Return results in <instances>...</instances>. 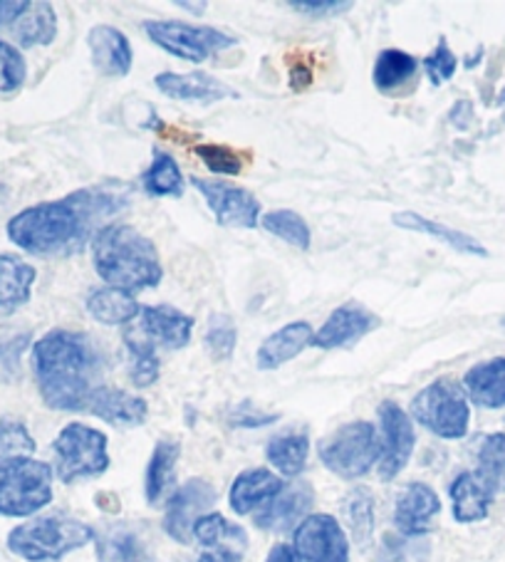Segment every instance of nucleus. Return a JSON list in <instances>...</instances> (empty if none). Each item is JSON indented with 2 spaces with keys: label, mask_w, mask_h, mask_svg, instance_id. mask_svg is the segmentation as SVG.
I'll use <instances>...</instances> for the list:
<instances>
[{
  "label": "nucleus",
  "mask_w": 505,
  "mask_h": 562,
  "mask_svg": "<svg viewBox=\"0 0 505 562\" xmlns=\"http://www.w3.org/2000/svg\"><path fill=\"white\" fill-rule=\"evenodd\" d=\"M124 209L120 193L80 189L57 201L27 206L8 221V238L25 254L41 258H67L80 254L90 238Z\"/></svg>",
  "instance_id": "obj_1"
},
{
  "label": "nucleus",
  "mask_w": 505,
  "mask_h": 562,
  "mask_svg": "<svg viewBox=\"0 0 505 562\" xmlns=\"http://www.w3.org/2000/svg\"><path fill=\"white\" fill-rule=\"evenodd\" d=\"M33 374L45 406L55 412H87L100 384V357L90 337L50 329L33 345Z\"/></svg>",
  "instance_id": "obj_2"
},
{
  "label": "nucleus",
  "mask_w": 505,
  "mask_h": 562,
  "mask_svg": "<svg viewBox=\"0 0 505 562\" xmlns=\"http://www.w3.org/2000/svg\"><path fill=\"white\" fill-rule=\"evenodd\" d=\"M92 266L106 288L142 293L157 288L164 278L154 240L126 223H106L92 238Z\"/></svg>",
  "instance_id": "obj_3"
},
{
  "label": "nucleus",
  "mask_w": 505,
  "mask_h": 562,
  "mask_svg": "<svg viewBox=\"0 0 505 562\" xmlns=\"http://www.w3.org/2000/svg\"><path fill=\"white\" fill-rule=\"evenodd\" d=\"M92 540V526L65 513H53L15 526L8 532V550L25 562H60Z\"/></svg>",
  "instance_id": "obj_4"
},
{
  "label": "nucleus",
  "mask_w": 505,
  "mask_h": 562,
  "mask_svg": "<svg viewBox=\"0 0 505 562\" xmlns=\"http://www.w3.org/2000/svg\"><path fill=\"white\" fill-rule=\"evenodd\" d=\"M50 463L33 457L0 461V516L27 518L53 503Z\"/></svg>",
  "instance_id": "obj_5"
},
{
  "label": "nucleus",
  "mask_w": 505,
  "mask_h": 562,
  "mask_svg": "<svg viewBox=\"0 0 505 562\" xmlns=\"http://www.w3.org/2000/svg\"><path fill=\"white\" fill-rule=\"evenodd\" d=\"M317 457L335 476L357 481L382 459V439L369 422H349L317 443Z\"/></svg>",
  "instance_id": "obj_6"
},
{
  "label": "nucleus",
  "mask_w": 505,
  "mask_h": 562,
  "mask_svg": "<svg viewBox=\"0 0 505 562\" xmlns=\"http://www.w3.org/2000/svg\"><path fill=\"white\" fill-rule=\"evenodd\" d=\"M409 416L439 439H463L471 426L469 396L459 382L441 376L414 396Z\"/></svg>",
  "instance_id": "obj_7"
},
{
  "label": "nucleus",
  "mask_w": 505,
  "mask_h": 562,
  "mask_svg": "<svg viewBox=\"0 0 505 562\" xmlns=\"http://www.w3.org/2000/svg\"><path fill=\"white\" fill-rule=\"evenodd\" d=\"M55 476L63 483L97 479L110 469L106 436L82 422L67 424L53 441Z\"/></svg>",
  "instance_id": "obj_8"
},
{
  "label": "nucleus",
  "mask_w": 505,
  "mask_h": 562,
  "mask_svg": "<svg viewBox=\"0 0 505 562\" xmlns=\"http://www.w3.org/2000/svg\"><path fill=\"white\" fill-rule=\"evenodd\" d=\"M144 33L149 41L179 60L206 63L211 55H218L238 45V37L218 31V27L191 25L183 21H144Z\"/></svg>",
  "instance_id": "obj_9"
},
{
  "label": "nucleus",
  "mask_w": 505,
  "mask_h": 562,
  "mask_svg": "<svg viewBox=\"0 0 505 562\" xmlns=\"http://www.w3.org/2000/svg\"><path fill=\"white\" fill-rule=\"evenodd\" d=\"M191 183L201 193L203 201L209 203L218 226L250 231L260 223V211H263V206H260V201L252 191L233 187V183L226 181L201 177H193Z\"/></svg>",
  "instance_id": "obj_10"
},
{
  "label": "nucleus",
  "mask_w": 505,
  "mask_h": 562,
  "mask_svg": "<svg viewBox=\"0 0 505 562\" xmlns=\"http://www.w3.org/2000/svg\"><path fill=\"white\" fill-rule=\"evenodd\" d=\"M290 548L298 562H349L347 532L327 513H313L300 522Z\"/></svg>",
  "instance_id": "obj_11"
},
{
  "label": "nucleus",
  "mask_w": 505,
  "mask_h": 562,
  "mask_svg": "<svg viewBox=\"0 0 505 562\" xmlns=\"http://www.w3.org/2000/svg\"><path fill=\"white\" fill-rule=\"evenodd\" d=\"M379 439H382V459H379V479L394 481L412 461L414 446H416V431L412 416L406 414L396 402H382L379 404Z\"/></svg>",
  "instance_id": "obj_12"
},
{
  "label": "nucleus",
  "mask_w": 505,
  "mask_h": 562,
  "mask_svg": "<svg viewBox=\"0 0 505 562\" xmlns=\"http://www.w3.org/2000/svg\"><path fill=\"white\" fill-rule=\"evenodd\" d=\"M216 503V488L203 479H191L181 488L171 493L167 516H164V530L171 540L189 546L193 542V526L201 516L211 513Z\"/></svg>",
  "instance_id": "obj_13"
},
{
  "label": "nucleus",
  "mask_w": 505,
  "mask_h": 562,
  "mask_svg": "<svg viewBox=\"0 0 505 562\" xmlns=\"http://www.w3.org/2000/svg\"><path fill=\"white\" fill-rule=\"evenodd\" d=\"M130 333L152 347L183 350L191 342L193 317L171 305H144L137 329Z\"/></svg>",
  "instance_id": "obj_14"
},
{
  "label": "nucleus",
  "mask_w": 505,
  "mask_h": 562,
  "mask_svg": "<svg viewBox=\"0 0 505 562\" xmlns=\"http://www.w3.org/2000/svg\"><path fill=\"white\" fill-rule=\"evenodd\" d=\"M379 325V319L357 303H347L333 310L323 327L313 335L315 350H339V347H349L362 340L364 335L372 333Z\"/></svg>",
  "instance_id": "obj_15"
},
{
  "label": "nucleus",
  "mask_w": 505,
  "mask_h": 562,
  "mask_svg": "<svg viewBox=\"0 0 505 562\" xmlns=\"http://www.w3.org/2000/svg\"><path fill=\"white\" fill-rule=\"evenodd\" d=\"M97 562H157L144 532L132 522H106L94 530Z\"/></svg>",
  "instance_id": "obj_16"
},
{
  "label": "nucleus",
  "mask_w": 505,
  "mask_h": 562,
  "mask_svg": "<svg viewBox=\"0 0 505 562\" xmlns=\"http://www.w3.org/2000/svg\"><path fill=\"white\" fill-rule=\"evenodd\" d=\"M441 513V501L431 486L422 481L409 483L396 498L394 508V528L406 538L426 536L434 528L436 516Z\"/></svg>",
  "instance_id": "obj_17"
},
{
  "label": "nucleus",
  "mask_w": 505,
  "mask_h": 562,
  "mask_svg": "<svg viewBox=\"0 0 505 562\" xmlns=\"http://www.w3.org/2000/svg\"><path fill=\"white\" fill-rule=\"evenodd\" d=\"M315 503V493L307 483H293V486H285L278 496L266 503L263 508L252 513V522L260 530L270 532H288L298 528L300 522L307 518L310 508Z\"/></svg>",
  "instance_id": "obj_18"
},
{
  "label": "nucleus",
  "mask_w": 505,
  "mask_h": 562,
  "mask_svg": "<svg viewBox=\"0 0 505 562\" xmlns=\"http://www.w3.org/2000/svg\"><path fill=\"white\" fill-rule=\"evenodd\" d=\"M154 85H157V90L161 94L171 97V100H181V102L213 104L221 100H238L240 97L231 85L221 82L218 77H213L209 72H189V75L161 72V75H157Z\"/></svg>",
  "instance_id": "obj_19"
},
{
  "label": "nucleus",
  "mask_w": 505,
  "mask_h": 562,
  "mask_svg": "<svg viewBox=\"0 0 505 562\" xmlns=\"http://www.w3.org/2000/svg\"><path fill=\"white\" fill-rule=\"evenodd\" d=\"M87 412L94 414L97 419H102L120 429H132V426H142L149 416V404L137 394H130L124 390H112V386H97L94 394L90 396Z\"/></svg>",
  "instance_id": "obj_20"
},
{
  "label": "nucleus",
  "mask_w": 505,
  "mask_h": 562,
  "mask_svg": "<svg viewBox=\"0 0 505 562\" xmlns=\"http://www.w3.org/2000/svg\"><path fill=\"white\" fill-rule=\"evenodd\" d=\"M92 63L97 70L106 77H126L134 65V50L120 27L112 25H94L87 35Z\"/></svg>",
  "instance_id": "obj_21"
},
{
  "label": "nucleus",
  "mask_w": 505,
  "mask_h": 562,
  "mask_svg": "<svg viewBox=\"0 0 505 562\" xmlns=\"http://www.w3.org/2000/svg\"><path fill=\"white\" fill-rule=\"evenodd\" d=\"M285 488V481L270 469H246L240 471L228 491V503L233 513L248 516L252 510H260L266 503L273 501Z\"/></svg>",
  "instance_id": "obj_22"
},
{
  "label": "nucleus",
  "mask_w": 505,
  "mask_h": 562,
  "mask_svg": "<svg viewBox=\"0 0 505 562\" xmlns=\"http://www.w3.org/2000/svg\"><path fill=\"white\" fill-rule=\"evenodd\" d=\"M313 325L305 323V319H298V323H288L273 335H268L258 347V370L260 372H273L280 367L288 364L290 360L305 350V347L313 342Z\"/></svg>",
  "instance_id": "obj_23"
},
{
  "label": "nucleus",
  "mask_w": 505,
  "mask_h": 562,
  "mask_svg": "<svg viewBox=\"0 0 505 562\" xmlns=\"http://www.w3.org/2000/svg\"><path fill=\"white\" fill-rule=\"evenodd\" d=\"M449 498L456 522H479L489 518L495 493L485 486L479 473L463 471L449 486Z\"/></svg>",
  "instance_id": "obj_24"
},
{
  "label": "nucleus",
  "mask_w": 505,
  "mask_h": 562,
  "mask_svg": "<svg viewBox=\"0 0 505 562\" xmlns=\"http://www.w3.org/2000/svg\"><path fill=\"white\" fill-rule=\"evenodd\" d=\"M463 392L469 402L483 409H503L505 406V357H493L473 364L463 374Z\"/></svg>",
  "instance_id": "obj_25"
},
{
  "label": "nucleus",
  "mask_w": 505,
  "mask_h": 562,
  "mask_svg": "<svg viewBox=\"0 0 505 562\" xmlns=\"http://www.w3.org/2000/svg\"><path fill=\"white\" fill-rule=\"evenodd\" d=\"M392 223L402 231H414V234H424L441 240L444 246H449L451 250H456V254L479 256V258L489 256V250H485L483 244H479L473 236L463 234V231H456L451 226H444L439 221H429L426 216H422L419 211H396L392 216Z\"/></svg>",
  "instance_id": "obj_26"
},
{
  "label": "nucleus",
  "mask_w": 505,
  "mask_h": 562,
  "mask_svg": "<svg viewBox=\"0 0 505 562\" xmlns=\"http://www.w3.org/2000/svg\"><path fill=\"white\" fill-rule=\"evenodd\" d=\"M181 457L179 441L161 439L152 451L147 479H144V493H147L149 506H161L164 501L171 498L173 483H177V463Z\"/></svg>",
  "instance_id": "obj_27"
},
{
  "label": "nucleus",
  "mask_w": 505,
  "mask_h": 562,
  "mask_svg": "<svg viewBox=\"0 0 505 562\" xmlns=\"http://www.w3.org/2000/svg\"><path fill=\"white\" fill-rule=\"evenodd\" d=\"M35 268L15 256L0 254V313H15L31 300Z\"/></svg>",
  "instance_id": "obj_28"
},
{
  "label": "nucleus",
  "mask_w": 505,
  "mask_h": 562,
  "mask_svg": "<svg viewBox=\"0 0 505 562\" xmlns=\"http://www.w3.org/2000/svg\"><path fill=\"white\" fill-rule=\"evenodd\" d=\"M310 439L305 431H285L278 434L266 446V459L280 476L295 479L307 467Z\"/></svg>",
  "instance_id": "obj_29"
},
{
  "label": "nucleus",
  "mask_w": 505,
  "mask_h": 562,
  "mask_svg": "<svg viewBox=\"0 0 505 562\" xmlns=\"http://www.w3.org/2000/svg\"><path fill=\"white\" fill-rule=\"evenodd\" d=\"M416 70H419V60L414 55L400 50V47H386L377 55L372 80L382 94H394L414 80Z\"/></svg>",
  "instance_id": "obj_30"
},
{
  "label": "nucleus",
  "mask_w": 505,
  "mask_h": 562,
  "mask_svg": "<svg viewBox=\"0 0 505 562\" xmlns=\"http://www.w3.org/2000/svg\"><path fill=\"white\" fill-rule=\"evenodd\" d=\"M87 313L102 325H130L142 313L134 295L116 288H97L87 295Z\"/></svg>",
  "instance_id": "obj_31"
},
{
  "label": "nucleus",
  "mask_w": 505,
  "mask_h": 562,
  "mask_svg": "<svg viewBox=\"0 0 505 562\" xmlns=\"http://www.w3.org/2000/svg\"><path fill=\"white\" fill-rule=\"evenodd\" d=\"M13 37L21 47H43L57 37V15L50 3H31L13 25Z\"/></svg>",
  "instance_id": "obj_32"
},
{
  "label": "nucleus",
  "mask_w": 505,
  "mask_h": 562,
  "mask_svg": "<svg viewBox=\"0 0 505 562\" xmlns=\"http://www.w3.org/2000/svg\"><path fill=\"white\" fill-rule=\"evenodd\" d=\"M343 518L355 546L367 548L374 536V496L364 486L352 488L343 501Z\"/></svg>",
  "instance_id": "obj_33"
},
{
  "label": "nucleus",
  "mask_w": 505,
  "mask_h": 562,
  "mask_svg": "<svg viewBox=\"0 0 505 562\" xmlns=\"http://www.w3.org/2000/svg\"><path fill=\"white\" fill-rule=\"evenodd\" d=\"M142 187L149 196H181L183 193V173L177 159L164 149H152V164L144 171Z\"/></svg>",
  "instance_id": "obj_34"
},
{
  "label": "nucleus",
  "mask_w": 505,
  "mask_h": 562,
  "mask_svg": "<svg viewBox=\"0 0 505 562\" xmlns=\"http://www.w3.org/2000/svg\"><path fill=\"white\" fill-rule=\"evenodd\" d=\"M260 226L298 250H310V244H313V231H310L307 221L290 209L263 213L260 216Z\"/></svg>",
  "instance_id": "obj_35"
},
{
  "label": "nucleus",
  "mask_w": 505,
  "mask_h": 562,
  "mask_svg": "<svg viewBox=\"0 0 505 562\" xmlns=\"http://www.w3.org/2000/svg\"><path fill=\"white\" fill-rule=\"evenodd\" d=\"M193 540L201 542L206 550L221 546H233L243 550L248 546L246 530L223 518L221 513H206V516H201L197 526H193Z\"/></svg>",
  "instance_id": "obj_36"
},
{
  "label": "nucleus",
  "mask_w": 505,
  "mask_h": 562,
  "mask_svg": "<svg viewBox=\"0 0 505 562\" xmlns=\"http://www.w3.org/2000/svg\"><path fill=\"white\" fill-rule=\"evenodd\" d=\"M475 473L493 493H505V434H489L481 441Z\"/></svg>",
  "instance_id": "obj_37"
},
{
  "label": "nucleus",
  "mask_w": 505,
  "mask_h": 562,
  "mask_svg": "<svg viewBox=\"0 0 505 562\" xmlns=\"http://www.w3.org/2000/svg\"><path fill=\"white\" fill-rule=\"evenodd\" d=\"M124 345L130 350L132 357V367H130V376L134 386H152L159 380V357H157V347H152L147 342H142L139 337H134L130 329L124 333Z\"/></svg>",
  "instance_id": "obj_38"
},
{
  "label": "nucleus",
  "mask_w": 505,
  "mask_h": 562,
  "mask_svg": "<svg viewBox=\"0 0 505 562\" xmlns=\"http://www.w3.org/2000/svg\"><path fill=\"white\" fill-rule=\"evenodd\" d=\"M203 345H206L209 355L213 360H228L236 352V345H238V329L236 323L228 315L223 313H213L209 317V325H206V333H203Z\"/></svg>",
  "instance_id": "obj_39"
},
{
  "label": "nucleus",
  "mask_w": 505,
  "mask_h": 562,
  "mask_svg": "<svg viewBox=\"0 0 505 562\" xmlns=\"http://www.w3.org/2000/svg\"><path fill=\"white\" fill-rule=\"evenodd\" d=\"M35 449L37 443L33 434L27 431V426L21 419H13V416L0 419V461L33 457Z\"/></svg>",
  "instance_id": "obj_40"
},
{
  "label": "nucleus",
  "mask_w": 505,
  "mask_h": 562,
  "mask_svg": "<svg viewBox=\"0 0 505 562\" xmlns=\"http://www.w3.org/2000/svg\"><path fill=\"white\" fill-rule=\"evenodd\" d=\"M27 63L15 45L0 41V92L11 94L25 85Z\"/></svg>",
  "instance_id": "obj_41"
},
{
  "label": "nucleus",
  "mask_w": 505,
  "mask_h": 562,
  "mask_svg": "<svg viewBox=\"0 0 505 562\" xmlns=\"http://www.w3.org/2000/svg\"><path fill=\"white\" fill-rule=\"evenodd\" d=\"M193 154L213 173H223V177H238V173H243V159L238 157V151L223 147V144H197Z\"/></svg>",
  "instance_id": "obj_42"
},
{
  "label": "nucleus",
  "mask_w": 505,
  "mask_h": 562,
  "mask_svg": "<svg viewBox=\"0 0 505 562\" xmlns=\"http://www.w3.org/2000/svg\"><path fill=\"white\" fill-rule=\"evenodd\" d=\"M31 345L27 333H3L0 329V382H8L21 372V357Z\"/></svg>",
  "instance_id": "obj_43"
},
{
  "label": "nucleus",
  "mask_w": 505,
  "mask_h": 562,
  "mask_svg": "<svg viewBox=\"0 0 505 562\" xmlns=\"http://www.w3.org/2000/svg\"><path fill=\"white\" fill-rule=\"evenodd\" d=\"M456 67H459V60H456V55L449 47V43H446V37H439L436 50L424 57V70L429 75V82L434 87H441L444 82H449L456 75Z\"/></svg>",
  "instance_id": "obj_44"
},
{
  "label": "nucleus",
  "mask_w": 505,
  "mask_h": 562,
  "mask_svg": "<svg viewBox=\"0 0 505 562\" xmlns=\"http://www.w3.org/2000/svg\"><path fill=\"white\" fill-rule=\"evenodd\" d=\"M276 422H278V414L260 412L250 402H240L228 412V424L233 429H263V426H270Z\"/></svg>",
  "instance_id": "obj_45"
},
{
  "label": "nucleus",
  "mask_w": 505,
  "mask_h": 562,
  "mask_svg": "<svg viewBox=\"0 0 505 562\" xmlns=\"http://www.w3.org/2000/svg\"><path fill=\"white\" fill-rule=\"evenodd\" d=\"M290 11L303 13L310 18H327V15H339L345 11H352V0H290Z\"/></svg>",
  "instance_id": "obj_46"
},
{
  "label": "nucleus",
  "mask_w": 505,
  "mask_h": 562,
  "mask_svg": "<svg viewBox=\"0 0 505 562\" xmlns=\"http://www.w3.org/2000/svg\"><path fill=\"white\" fill-rule=\"evenodd\" d=\"M31 8V0H0V25H15Z\"/></svg>",
  "instance_id": "obj_47"
},
{
  "label": "nucleus",
  "mask_w": 505,
  "mask_h": 562,
  "mask_svg": "<svg viewBox=\"0 0 505 562\" xmlns=\"http://www.w3.org/2000/svg\"><path fill=\"white\" fill-rule=\"evenodd\" d=\"M197 562H243V550L233 548V546L209 548L201 552Z\"/></svg>",
  "instance_id": "obj_48"
},
{
  "label": "nucleus",
  "mask_w": 505,
  "mask_h": 562,
  "mask_svg": "<svg viewBox=\"0 0 505 562\" xmlns=\"http://www.w3.org/2000/svg\"><path fill=\"white\" fill-rule=\"evenodd\" d=\"M449 120L456 130H469L473 122V104L469 100H459L451 106Z\"/></svg>",
  "instance_id": "obj_49"
},
{
  "label": "nucleus",
  "mask_w": 505,
  "mask_h": 562,
  "mask_svg": "<svg viewBox=\"0 0 505 562\" xmlns=\"http://www.w3.org/2000/svg\"><path fill=\"white\" fill-rule=\"evenodd\" d=\"M310 85H313V70H310L307 65H295L293 70H290V87L298 92H303Z\"/></svg>",
  "instance_id": "obj_50"
},
{
  "label": "nucleus",
  "mask_w": 505,
  "mask_h": 562,
  "mask_svg": "<svg viewBox=\"0 0 505 562\" xmlns=\"http://www.w3.org/2000/svg\"><path fill=\"white\" fill-rule=\"evenodd\" d=\"M266 562H298V560H295L293 548L285 546V542H278V546L270 548Z\"/></svg>",
  "instance_id": "obj_51"
},
{
  "label": "nucleus",
  "mask_w": 505,
  "mask_h": 562,
  "mask_svg": "<svg viewBox=\"0 0 505 562\" xmlns=\"http://www.w3.org/2000/svg\"><path fill=\"white\" fill-rule=\"evenodd\" d=\"M179 8H187V11H193L197 15H201L203 11H206V3H187V0H177Z\"/></svg>",
  "instance_id": "obj_52"
},
{
  "label": "nucleus",
  "mask_w": 505,
  "mask_h": 562,
  "mask_svg": "<svg viewBox=\"0 0 505 562\" xmlns=\"http://www.w3.org/2000/svg\"><path fill=\"white\" fill-rule=\"evenodd\" d=\"M498 106H501V110H505V87H503L501 94H498Z\"/></svg>",
  "instance_id": "obj_53"
},
{
  "label": "nucleus",
  "mask_w": 505,
  "mask_h": 562,
  "mask_svg": "<svg viewBox=\"0 0 505 562\" xmlns=\"http://www.w3.org/2000/svg\"><path fill=\"white\" fill-rule=\"evenodd\" d=\"M8 196V189L5 187H0V201H3Z\"/></svg>",
  "instance_id": "obj_54"
}]
</instances>
